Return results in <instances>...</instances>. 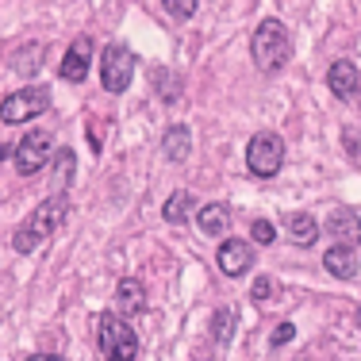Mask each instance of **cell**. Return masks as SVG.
I'll return each mask as SVG.
<instances>
[{
	"label": "cell",
	"mask_w": 361,
	"mask_h": 361,
	"mask_svg": "<svg viewBox=\"0 0 361 361\" xmlns=\"http://www.w3.org/2000/svg\"><path fill=\"white\" fill-rule=\"evenodd\" d=\"M66 208H70V204H66L62 196H50V200H42L39 208L31 212V216L23 219L20 227H16V235H12V246H16L20 254H31L35 246H42V243H47V238L58 231V227H62V219H66Z\"/></svg>",
	"instance_id": "1"
},
{
	"label": "cell",
	"mask_w": 361,
	"mask_h": 361,
	"mask_svg": "<svg viewBox=\"0 0 361 361\" xmlns=\"http://www.w3.org/2000/svg\"><path fill=\"white\" fill-rule=\"evenodd\" d=\"M250 50H254V66L262 73L285 70V62H288V54H292V42H288L285 23H281V20H262V23H257V31H254Z\"/></svg>",
	"instance_id": "2"
},
{
	"label": "cell",
	"mask_w": 361,
	"mask_h": 361,
	"mask_svg": "<svg viewBox=\"0 0 361 361\" xmlns=\"http://www.w3.org/2000/svg\"><path fill=\"white\" fill-rule=\"evenodd\" d=\"M97 346L108 361H135L139 357V334L131 331L127 319H119L116 312H104L97 319Z\"/></svg>",
	"instance_id": "3"
},
{
	"label": "cell",
	"mask_w": 361,
	"mask_h": 361,
	"mask_svg": "<svg viewBox=\"0 0 361 361\" xmlns=\"http://www.w3.org/2000/svg\"><path fill=\"white\" fill-rule=\"evenodd\" d=\"M281 161H285V142H281V135H273V131L254 135L250 146H246V166H250V173L254 177H273V173H281Z\"/></svg>",
	"instance_id": "4"
},
{
	"label": "cell",
	"mask_w": 361,
	"mask_h": 361,
	"mask_svg": "<svg viewBox=\"0 0 361 361\" xmlns=\"http://www.w3.org/2000/svg\"><path fill=\"white\" fill-rule=\"evenodd\" d=\"M131 77H135V54L127 47H119V42H111L100 54V85L108 92H123L131 85Z\"/></svg>",
	"instance_id": "5"
},
{
	"label": "cell",
	"mask_w": 361,
	"mask_h": 361,
	"mask_svg": "<svg viewBox=\"0 0 361 361\" xmlns=\"http://www.w3.org/2000/svg\"><path fill=\"white\" fill-rule=\"evenodd\" d=\"M47 108H50V92L35 85V89H20V92H12V97H4L0 119H4V123H27L31 116H42Z\"/></svg>",
	"instance_id": "6"
},
{
	"label": "cell",
	"mask_w": 361,
	"mask_h": 361,
	"mask_svg": "<svg viewBox=\"0 0 361 361\" xmlns=\"http://www.w3.org/2000/svg\"><path fill=\"white\" fill-rule=\"evenodd\" d=\"M50 150H54V135H50V131L23 135V142H16V169H20L23 177L39 173V169L47 166Z\"/></svg>",
	"instance_id": "7"
},
{
	"label": "cell",
	"mask_w": 361,
	"mask_h": 361,
	"mask_svg": "<svg viewBox=\"0 0 361 361\" xmlns=\"http://www.w3.org/2000/svg\"><path fill=\"white\" fill-rule=\"evenodd\" d=\"M89 62H92V39L89 35L73 39V47L66 50V58H62V81L81 85L85 77H89Z\"/></svg>",
	"instance_id": "8"
},
{
	"label": "cell",
	"mask_w": 361,
	"mask_h": 361,
	"mask_svg": "<svg viewBox=\"0 0 361 361\" xmlns=\"http://www.w3.org/2000/svg\"><path fill=\"white\" fill-rule=\"evenodd\" d=\"M323 265L334 273V277H342V281H354V277H357V269H361L357 243H338V246H331V250L323 254Z\"/></svg>",
	"instance_id": "9"
},
{
	"label": "cell",
	"mask_w": 361,
	"mask_h": 361,
	"mask_svg": "<svg viewBox=\"0 0 361 361\" xmlns=\"http://www.w3.org/2000/svg\"><path fill=\"white\" fill-rule=\"evenodd\" d=\"M250 265H254L250 243H243V238H227V243L219 246V269L227 273V277H243Z\"/></svg>",
	"instance_id": "10"
},
{
	"label": "cell",
	"mask_w": 361,
	"mask_h": 361,
	"mask_svg": "<svg viewBox=\"0 0 361 361\" xmlns=\"http://www.w3.org/2000/svg\"><path fill=\"white\" fill-rule=\"evenodd\" d=\"M326 85H331L334 97L354 100V97H357V62H350V58H338V62L326 70Z\"/></svg>",
	"instance_id": "11"
},
{
	"label": "cell",
	"mask_w": 361,
	"mask_h": 361,
	"mask_svg": "<svg viewBox=\"0 0 361 361\" xmlns=\"http://www.w3.org/2000/svg\"><path fill=\"white\" fill-rule=\"evenodd\" d=\"M116 307L123 315H135V312H142V307H146V292H142V285L135 277H127V281H119V285H116Z\"/></svg>",
	"instance_id": "12"
},
{
	"label": "cell",
	"mask_w": 361,
	"mask_h": 361,
	"mask_svg": "<svg viewBox=\"0 0 361 361\" xmlns=\"http://www.w3.org/2000/svg\"><path fill=\"white\" fill-rule=\"evenodd\" d=\"M285 227H288V238L296 246H312L315 235H319V227H315V219L307 216V212H292V216L285 219Z\"/></svg>",
	"instance_id": "13"
},
{
	"label": "cell",
	"mask_w": 361,
	"mask_h": 361,
	"mask_svg": "<svg viewBox=\"0 0 361 361\" xmlns=\"http://www.w3.org/2000/svg\"><path fill=\"white\" fill-rule=\"evenodd\" d=\"M200 227L208 231V235H223V231L231 227V208L227 204H204L200 208Z\"/></svg>",
	"instance_id": "14"
},
{
	"label": "cell",
	"mask_w": 361,
	"mask_h": 361,
	"mask_svg": "<svg viewBox=\"0 0 361 361\" xmlns=\"http://www.w3.org/2000/svg\"><path fill=\"white\" fill-rule=\"evenodd\" d=\"M161 146H166V158L169 161H185L188 158V146H192V135H188V127H169L166 139H161Z\"/></svg>",
	"instance_id": "15"
},
{
	"label": "cell",
	"mask_w": 361,
	"mask_h": 361,
	"mask_svg": "<svg viewBox=\"0 0 361 361\" xmlns=\"http://www.w3.org/2000/svg\"><path fill=\"white\" fill-rule=\"evenodd\" d=\"M192 208H196V196H192V192H173V196L166 200V208H161V216H166L169 223H185Z\"/></svg>",
	"instance_id": "16"
},
{
	"label": "cell",
	"mask_w": 361,
	"mask_h": 361,
	"mask_svg": "<svg viewBox=\"0 0 361 361\" xmlns=\"http://www.w3.org/2000/svg\"><path fill=\"white\" fill-rule=\"evenodd\" d=\"M73 169H77V158H73L70 146H66V150L58 154V161H54V185H58V188L70 185V180H73Z\"/></svg>",
	"instance_id": "17"
},
{
	"label": "cell",
	"mask_w": 361,
	"mask_h": 361,
	"mask_svg": "<svg viewBox=\"0 0 361 361\" xmlns=\"http://www.w3.org/2000/svg\"><path fill=\"white\" fill-rule=\"evenodd\" d=\"M342 231H346V243H354L357 238V212L350 208L346 216H331V235L342 238Z\"/></svg>",
	"instance_id": "18"
},
{
	"label": "cell",
	"mask_w": 361,
	"mask_h": 361,
	"mask_svg": "<svg viewBox=\"0 0 361 361\" xmlns=\"http://www.w3.org/2000/svg\"><path fill=\"white\" fill-rule=\"evenodd\" d=\"M20 54H23V58H16V62H12L20 73H31V66L39 70V62H42V50H39V47H23Z\"/></svg>",
	"instance_id": "19"
},
{
	"label": "cell",
	"mask_w": 361,
	"mask_h": 361,
	"mask_svg": "<svg viewBox=\"0 0 361 361\" xmlns=\"http://www.w3.org/2000/svg\"><path fill=\"white\" fill-rule=\"evenodd\" d=\"M250 235H254V243H262V246H269V243H273V238H277V231H273V223H269V219H257V223H254V231H250Z\"/></svg>",
	"instance_id": "20"
},
{
	"label": "cell",
	"mask_w": 361,
	"mask_h": 361,
	"mask_svg": "<svg viewBox=\"0 0 361 361\" xmlns=\"http://www.w3.org/2000/svg\"><path fill=\"white\" fill-rule=\"evenodd\" d=\"M166 12H169V16H177V20H188V16L196 12V0H169Z\"/></svg>",
	"instance_id": "21"
},
{
	"label": "cell",
	"mask_w": 361,
	"mask_h": 361,
	"mask_svg": "<svg viewBox=\"0 0 361 361\" xmlns=\"http://www.w3.org/2000/svg\"><path fill=\"white\" fill-rule=\"evenodd\" d=\"M292 334H296V326L292 323H277V331H273V346H285V342H292Z\"/></svg>",
	"instance_id": "22"
},
{
	"label": "cell",
	"mask_w": 361,
	"mask_h": 361,
	"mask_svg": "<svg viewBox=\"0 0 361 361\" xmlns=\"http://www.w3.org/2000/svg\"><path fill=\"white\" fill-rule=\"evenodd\" d=\"M216 338H219V342L231 338V312H223L219 319H216Z\"/></svg>",
	"instance_id": "23"
},
{
	"label": "cell",
	"mask_w": 361,
	"mask_h": 361,
	"mask_svg": "<svg viewBox=\"0 0 361 361\" xmlns=\"http://www.w3.org/2000/svg\"><path fill=\"white\" fill-rule=\"evenodd\" d=\"M269 292H273V281H269V277H257V281H254V300H265Z\"/></svg>",
	"instance_id": "24"
},
{
	"label": "cell",
	"mask_w": 361,
	"mask_h": 361,
	"mask_svg": "<svg viewBox=\"0 0 361 361\" xmlns=\"http://www.w3.org/2000/svg\"><path fill=\"white\" fill-rule=\"evenodd\" d=\"M346 142H350V158H354V161H357V131H354V127H350V135H346Z\"/></svg>",
	"instance_id": "25"
},
{
	"label": "cell",
	"mask_w": 361,
	"mask_h": 361,
	"mask_svg": "<svg viewBox=\"0 0 361 361\" xmlns=\"http://www.w3.org/2000/svg\"><path fill=\"white\" fill-rule=\"evenodd\" d=\"M8 158H16V146H12V142L0 146V161H8Z\"/></svg>",
	"instance_id": "26"
},
{
	"label": "cell",
	"mask_w": 361,
	"mask_h": 361,
	"mask_svg": "<svg viewBox=\"0 0 361 361\" xmlns=\"http://www.w3.org/2000/svg\"><path fill=\"white\" fill-rule=\"evenodd\" d=\"M27 361H62V357H54V354H39V357H27Z\"/></svg>",
	"instance_id": "27"
},
{
	"label": "cell",
	"mask_w": 361,
	"mask_h": 361,
	"mask_svg": "<svg viewBox=\"0 0 361 361\" xmlns=\"http://www.w3.org/2000/svg\"><path fill=\"white\" fill-rule=\"evenodd\" d=\"M300 361H307V357H300Z\"/></svg>",
	"instance_id": "28"
}]
</instances>
